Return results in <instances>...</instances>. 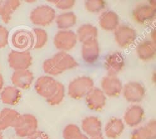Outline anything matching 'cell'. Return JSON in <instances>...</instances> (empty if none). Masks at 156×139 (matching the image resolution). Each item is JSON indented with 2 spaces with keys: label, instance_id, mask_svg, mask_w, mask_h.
<instances>
[{
  "label": "cell",
  "instance_id": "obj_1",
  "mask_svg": "<svg viewBox=\"0 0 156 139\" xmlns=\"http://www.w3.org/2000/svg\"><path fill=\"white\" fill-rule=\"evenodd\" d=\"M15 127L18 135L20 137L31 135L35 127V122L34 118L31 116L24 115L20 116Z\"/></svg>",
  "mask_w": 156,
  "mask_h": 139
},
{
  "label": "cell",
  "instance_id": "obj_2",
  "mask_svg": "<svg viewBox=\"0 0 156 139\" xmlns=\"http://www.w3.org/2000/svg\"><path fill=\"white\" fill-rule=\"evenodd\" d=\"M20 92L16 89L8 86L5 87L1 93L2 102L7 105H13L18 102Z\"/></svg>",
  "mask_w": 156,
  "mask_h": 139
},
{
  "label": "cell",
  "instance_id": "obj_3",
  "mask_svg": "<svg viewBox=\"0 0 156 139\" xmlns=\"http://www.w3.org/2000/svg\"><path fill=\"white\" fill-rule=\"evenodd\" d=\"M16 6L17 2L0 0V16L5 23L8 22L10 15Z\"/></svg>",
  "mask_w": 156,
  "mask_h": 139
},
{
  "label": "cell",
  "instance_id": "obj_4",
  "mask_svg": "<svg viewBox=\"0 0 156 139\" xmlns=\"http://www.w3.org/2000/svg\"><path fill=\"white\" fill-rule=\"evenodd\" d=\"M2 120L7 128L15 127L20 118L18 113L9 108H4L0 112Z\"/></svg>",
  "mask_w": 156,
  "mask_h": 139
},
{
  "label": "cell",
  "instance_id": "obj_5",
  "mask_svg": "<svg viewBox=\"0 0 156 139\" xmlns=\"http://www.w3.org/2000/svg\"><path fill=\"white\" fill-rule=\"evenodd\" d=\"M8 61L9 64L13 67H22L25 65L27 58L24 54L17 52H12L9 55Z\"/></svg>",
  "mask_w": 156,
  "mask_h": 139
},
{
  "label": "cell",
  "instance_id": "obj_6",
  "mask_svg": "<svg viewBox=\"0 0 156 139\" xmlns=\"http://www.w3.org/2000/svg\"><path fill=\"white\" fill-rule=\"evenodd\" d=\"M28 35L23 32H17L12 37V42L17 48H22L27 45Z\"/></svg>",
  "mask_w": 156,
  "mask_h": 139
},
{
  "label": "cell",
  "instance_id": "obj_7",
  "mask_svg": "<svg viewBox=\"0 0 156 139\" xmlns=\"http://www.w3.org/2000/svg\"><path fill=\"white\" fill-rule=\"evenodd\" d=\"M27 74L26 73H23L22 72L16 73L13 77V83L20 86V87H25L27 84Z\"/></svg>",
  "mask_w": 156,
  "mask_h": 139
},
{
  "label": "cell",
  "instance_id": "obj_8",
  "mask_svg": "<svg viewBox=\"0 0 156 139\" xmlns=\"http://www.w3.org/2000/svg\"><path fill=\"white\" fill-rule=\"evenodd\" d=\"M8 37V32L7 30L5 27L0 26V48H4L7 45Z\"/></svg>",
  "mask_w": 156,
  "mask_h": 139
},
{
  "label": "cell",
  "instance_id": "obj_9",
  "mask_svg": "<svg viewBox=\"0 0 156 139\" xmlns=\"http://www.w3.org/2000/svg\"><path fill=\"white\" fill-rule=\"evenodd\" d=\"M6 128H7V127H6V126L5 125V124L4 123V122H3V120H2V118L1 114H0V131L5 130Z\"/></svg>",
  "mask_w": 156,
  "mask_h": 139
},
{
  "label": "cell",
  "instance_id": "obj_10",
  "mask_svg": "<svg viewBox=\"0 0 156 139\" xmlns=\"http://www.w3.org/2000/svg\"><path fill=\"white\" fill-rule=\"evenodd\" d=\"M29 139H46V138L43 137L42 135H32Z\"/></svg>",
  "mask_w": 156,
  "mask_h": 139
},
{
  "label": "cell",
  "instance_id": "obj_11",
  "mask_svg": "<svg viewBox=\"0 0 156 139\" xmlns=\"http://www.w3.org/2000/svg\"><path fill=\"white\" fill-rule=\"evenodd\" d=\"M3 86V79L2 75H0V91L2 90Z\"/></svg>",
  "mask_w": 156,
  "mask_h": 139
},
{
  "label": "cell",
  "instance_id": "obj_12",
  "mask_svg": "<svg viewBox=\"0 0 156 139\" xmlns=\"http://www.w3.org/2000/svg\"><path fill=\"white\" fill-rule=\"evenodd\" d=\"M0 139H3V136L1 132H0Z\"/></svg>",
  "mask_w": 156,
  "mask_h": 139
},
{
  "label": "cell",
  "instance_id": "obj_13",
  "mask_svg": "<svg viewBox=\"0 0 156 139\" xmlns=\"http://www.w3.org/2000/svg\"><path fill=\"white\" fill-rule=\"evenodd\" d=\"M96 139H97V138H96Z\"/></svg>",
  "mask_w": 156,
  "mask_h": 139
},
{
  "label": "cell",
  "instance_id": "obj_14",
  "mask_svg": "<svg viewBox=\"0 0 156 139\" xmlns=\"http://www.w3.org/2000/svg\"><path fill=\"white\" fill-rule=\"evenodd\" d=\"M80 139H81V138H80Z\"/></svg>",
  "mask_w": 156,
  "mask_h": 139
}]
</instances>
